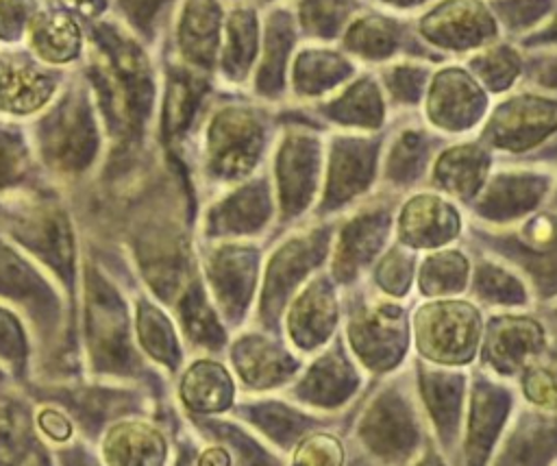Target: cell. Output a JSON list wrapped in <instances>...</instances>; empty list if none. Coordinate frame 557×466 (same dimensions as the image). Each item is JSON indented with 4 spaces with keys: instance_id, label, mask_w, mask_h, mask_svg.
<instances>
[{
    "instance_id": "6da1fadb",
    "label": "cell",
    "mask_w": 557,
    "mask_h": 466,
    "mask_svg": "<svg viewBox=\"0 0 557 466\" xmlns=\"http://www.w3.org/2000/svg\"><path fill=\"white\" fill-rule=\"evenodd\" d=\"M46 96L41 78L24 68L0 65V98L17 109L35 107Z\"/></svg>"
},
{
    "instance_id": "7a4b0ae2",
    "label": "cell",
    "mask_w": 557,
    "mask_h": 466,
    "mask_svg": "<svg viewBox=\"0 0 557 466\" xmlns=\"http://www.w3.org/2000/svg\"><path fill=\"white\" fill-rule=\"evenodd\" d=\"M35 39H37V46H39L41 54H46L50 59H67V57H72L74 50H76V44H78L76 28L65 17L46 20L39 26Z\"/></svg>"
},
{
    "instance_id": "3957f363",
    "label": "cell",
    "mask_w": 557,
    "mask_h": 466,
    "mask_svg": "<svg viewBox=\"0 0 557 466\" xmlns=\"http://www.w3.org/2000/svg\"><path fill=\"white\" fill-rule=\"evenodd\" d=\"M63 2H67V4H76V7H83V4H87V2H91V0H63Z\"/></svg>"
}]
</instances>
